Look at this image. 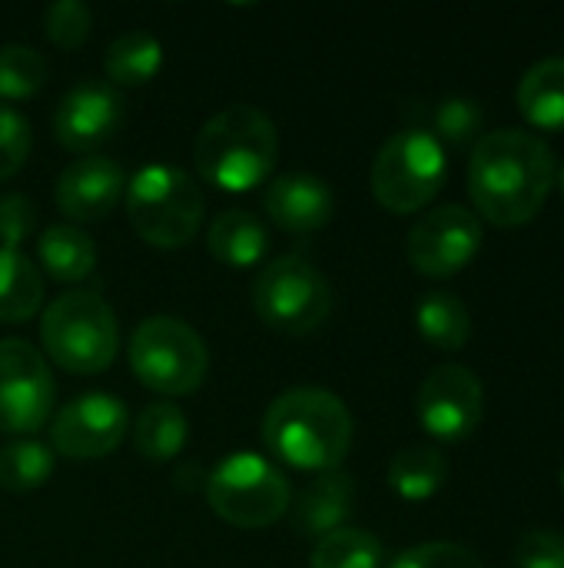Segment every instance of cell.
Here are the masks:
<instances>
[{
    "label": "cell",
    "instance_id": "6da1fadb",
    "mask_svg": "<svg viewBox=\"0 0 564 568\" xmlns=\"http://www.w3.org/2000/svg\"><path fill=\"white\" fill-rule=\"evenodd\" d=\"M555 173L558 163L545 136L525 126H499L472 143L469 196L489 223L522 226L545 206Z\"/></svg>",
    "mask_w": 564,
    "mask_h": 568
},
{
    "label": "cell",
    "instance_id": "7a4b0ae2",
    "mask_svg": "<svg viewBox=\"0 0 564 568\" xmlns=\"http://www.w3.org/2000/svg\"><path fill=\"white\" fill-rule=\"evenodd\" d=\"M263 443L296 469H339L352 446L349 406L322 386H293L279 393L263 416Z\"/></svg>",
    "mask_w": 564,
    "mask_h": 568
},
{
    "label": "cell",
    "instance_id": "3957f363",
    "mask_svg": "<svg viewBox=\"0 0 564 568\" xmlns=\"http://www.w3.org/2000/svg\"><path fill=\"white\" fill-rule=\"evenodd\" d=\"M276 123L249 103H233L213 113L193 140V163L199 176L229 193L259 186L276 166Z\"/></svg>",
    "mask_w": 564,
    "mask_h": 568
},
{
    "label": "cell",
    "instance_id": "277c9868",
    "mask_svg": "<svg viewBox=\"0 0 564 568\" xmlns=\"http://www.w3.org/2000/svg\"><path fill=\"white\" fill-rule=\"evenodd\" d=\"M40 343L47 356L66 373H103L120 346V329L110 303L93 290L60 293L40 320Z\"/></svg>",
    "mask_w": 564,
    "mask_h": 568
},
{
    "label": "cell",
    "instance_id": "5b68a950",
    "mask_svg": "<svg viewBox=\"0 0 564 568\" xmlns=\"http://www.w3.org/2000/svg\"><path fill=\"white\" fill-rule=\"evenodd\" d=\"M123 193L133 230L150 246L163 250L186 246L206 213V200L196 180L170 163H146L143 170H136Z\"/></svg>",
    "mask_w": 564,
    "mask_h": 568
},
{
    "label": "cell",
    "instance_id": "8992f818",
    "mask_svg": "<svg viewBox=\"0 0 564 568\" xmlns=\"http://www.w3.org/2000/svg\"><path fill=\"white\" fill-rule=\"evenodd\" d=\"M206 499L219 519L239 529H266L293 506L286 473L259 453H229L206 476Z\"/></svg>",
    "mask_w": 564,
    "mask_h": 568
},
{
    "label": "cell",
    "instance_id": "52a82bcc",
    "mask_svg": "<svg viewBox=\"0 0 564 568\" xmlns=\"http://www.w3.org/2000/svg\"><path fill=\"white\" fill-rule=\"evenodd\" d=\"M130 366L143 386L163 396H186L209 373L203 336L180 316H146L130 336Z\"/></svg>",
    "mask_w": 564,
    "mask_h": 568
},
{
    "label": "cell",
    "instance_id": "ba28073f",
    "mask_svg": "<svg viewBox=\"0 0 564 568\" xmlns=\"http://www.w3.org/2000/svg\"><path fill=\"white\" fill-rule=\"evenodd\" d=\"M445 180V146L425 126L392 133L372 160V193L392 213L422 210Z\"/></svg>",
    "mask_w": 564,
    "mask_h": 568
},
{
    "label": "cell",
    "instance_id": "9c48e42d",
    "mask_svg": "<svg viewBox=\"0 0 564 568\" xmlns=\"http://www.w3.org/2000/svg\"><path fill=\"white\" fill-rule=\"evenodd\" d=\"M253 306L263 323L283 333H312L329 320L332 290L316 263L299 253L269 260L253 280Z\"/></svg>",
    "mask_w": 564,
    "mask_h": 568
},
{
    "label": "cell",
    "instance_id": "30bf717a",
    "mask_svg": "<svg viewBox=\"0 0 564 568\" xmlns=\"http://www.w3.org/2000/svg\"><path fill=\"white\" fill-rule=\"evenodd\" d=\"M53 413V376L37 346L0 339V433L30 436Z\"/></svg>",
    "mask_w": 564,
    "mask_h": 568
},
{
    "label": "cell",
    "instance_id": "8fae6325",
    "mask_svg": "<svg viewBox=\"0 0 564 568\" xmlns=\"http://www.w3.org/2000/svg\"><path fill=\"white\" fill-rule=\"evenodd\" d=\"M482 216L462 203H442L416 220L406 240L409 263L425 276H455L482 250Z\"/></svg>",
    "mask_w": 564,
    "mask_h": 568
},
{
    "label": "cell",
    "instance_id": "7c38bea8",
    "mask_svg": "<svg viewBox=\"0 0 564 568\" xmlns=\"http://www.w3.org/2000/svg\"><path fill=\"white\" fill-rule=\"evenodd\" d=\"M485 413V389L482 379L462 363L435 366L419 393H416V416L429 436L442 443H459L472 436Z\"/></svg>",
    "mask_w": 564,
    "mask_h": 568
},
{
    "label": "cell",
    "instance_id": "4fadbf2b",
    "mask_svg": "<svg viewBox=\"0 0 564 568\" xmlns=\"http://www.w3.org/2000/svg\"><path fill=\"white\" fill-rule=\"evenodd\" d=\"M130 429V409L113 393H83L57 409L50 446L66 459L110 456Z\"/></svg>",
    "mask_w": 564,
    "mask_h": 568
},
{
    "label": "cell",
    "instance_id": "5bb4252c",
    "mask_svg": "<svg viewBox=\"0 0 564 568\" xmlns=\"http://www.w3.org/2000/svg\"><path fill=\"white\" fill-rule=\"evenodd\" d=\"M123 93L110 83V80H80L73 83L53 113V136L73 150V153H86L100 143H106L120 123H123Z\"/></svg>",
    "mask_w": 564,
    "mask_h": 568
},
{
    "label": "cell",
    "instance_id": "9a60e30c",
    "mask_svg": "<svg viewBox=\"0 0 564 568\" xmlns=\"http://www.w3.org/2000/svg\"><path fill=\"white\" fill-rule=\"evenodd\" d=\"M126 190V173L116 160L90 153L66 163L57 176V206L70 220H100L106 216Z\"/></svg>",
    "mask_w": 564,
    "mask_h": 568
},
{
    "label": "cell",
    "instance_id": "2e32d148",
    "mask_svg": "<svg viewBox=\"0 0 564 568\" xmlns=\"http://www.w3.org/2000/svg\"><path fill=\"white\" fill-rule=\"evenodd\" d=\"M263 206L276 226L289 233H312L332 220L336 196L322 176L306 173V170H289L269 180L263 193Z\"/></svg>",
    "mask_w": 564,
    "mask_h": 568
},
{
    "label": "cell",
    "instance_id": "e0dca14e",
    "mask_svg": "<svg viewBox=\"0 0 564 568\" xmlns=\"http://www.w3.org/2000/svg\"><path fill=\"white\" fill-rule=\"evenodd\" d=\"M356 503V483L342 469L319 473L299 496L293 509V529L306 539H322L346 526Z\"/></svg>",
    "mask_w": 564,
    "mask_h": 568
},
{
    "label": "cell",
    "instance_id": "ac0fdd59",
    "mask_svg": "<svg viewBox=\"0 0 564 568\" xmlns=\"http://www.w3.org/2000/svg\"><path fill=\"white\" fill-rule=\"evenodd\" d=\"M206 246L219 263L246 270V266L263 263V256L269 250V233H266V223L256 213H249L243 206H226L209 223Z\"/></svg>",
    "mask_w": 564,
    "mask_h": 568
},
{
    "label": "cell",
    "instance_id": "d6986e66",
    "mask_svg": "<svg viewBox=\"0 0 564 568\" xmlns=\"http://www.w3.org/2000/svg\"><path fill=\"white\" fill-rule=\"evenodd\" d=\"M522 116L539 130H564V57L535 60L515 90Z\"/></svg>",
    "mask_w": 564,
    "mask_h": 568
},
{
    "label": "cell",
    "instance_id": "ffe728a7",
    "mask_svg": "<svg viewBox=\"0 0 564 568\" xmlns=\"http://www.w3.org/2000/svg\"><path fill=\"white\" fill-rule=\"evenodd\" d=\"M163 67V40L153 30L130 27L116 33L103 53V70L113 87H140Z\"/></svg>",
    "mask_w": 564,
    "mask_h": 568
},
{
    "label": "cell",
    "instance_id": "44dd1931",
    "mask_svg": "<svg viewBox=\"0 0 564 568\" xmlns=\"http://www.w3.org/2000/svg\"><path fill=\"white\" fill-rule=\"evenodd\" d=\"M37 256L53 280L76 283L96 266V243L86 230L73 223H53L37 240Z\"/></svg>",
    "mask_w": 564,
    "mask_h": 568
},
{
    "label": "cell",
    "instance_id": "7402d4cb",
    "mask_svg": "<svg viewBox=\"0 0 564 568\" xmlns=\"http://www.w3.org/2000/svg\"><path fill=\"white\" fill-rule=\"evenodd\" d=\"M416 326L419 336L445 353H455L469 343L472 336V316L469 306L449 293V290H429L422 293V300L416 303Z\"/></svg>",
    "mask_w": 564,
    "mask_h": 568
},
{
    "label": "cell",
    "instance_id": "603a6c76",
    "mask_svg": "<svg viewBox=\"0 0 564 568\" xmlns=\"http://www.w3.org/2000/svg\"><path fill=\"white\" fill-rule=\"evenodd\" d=\"M449 479V459L442 449L416 443L406 446L392 456L389 463V486L396 496L409 499V503H422L432 499Z\"/></svg>",
    "mask_w": 564,
    "mask_h": 568
},
{
    "label": "cell",
    "instance_id": "cb8c5ba5",
    "mask_svg": "<svg viewBox=\"0 0 564 568\" xmlns=\"http://www.w3.org/2000/svg\"><path fill=\"white\" fill-rule=\"evenodd\" d=\"M186 439H189V423L176 403L156 399L140 409L136 426H133V446L140 456H146L153 463H166L183 453Z\"/></svg>",
    "mask_w": 564,
    "mask_h": 568
},
{
    "label": "cell",
    "instance_id": "d4e9b609",
    "mask_svg": "<svg viewBox=\"0 0 564 568\" xmlns=\"http://www.w3.org/2000/svg\"><path fill=\"white\" fill-rule=\"evenodd\" d=\"M43 303V276L20 250L0 246V323H27Z\"/></svg>",
    "mask_w": 564,
    "mask_h": 568
},
{
    "label": "cell",
    "instance_id": "484cf974",
    "mask_svg": "<svg viewBox=\"0 0 564 568\" xmlns=\"http://www.w3.org/2000/svg\"><path fill=\"white\" fill-rule=\"evenodd\" d=\"M382 559V542L359 526H342L312 546V568H379Z\"/></svg>",
    "mask_w": 564,
    "mask_h": 568
},
{
    "label": "cell",
    "instance_id": "4316f807",
    "mask_svg": "<svg viewBox=\"0 0 564 568\" xmlns=\"http://www.w3.org/2000/svg\"><path fill=\"white\" fill-rule=\"evenodd\" d=\"M53 473V453L40 439H13L0 449V489L30 493L40 489Z\"/></svg>",
    "mask_w": 564,
    "mask_h": 568
},
{
    "label": "cell",
    "instance_id": "83f0119b",
    "mask_svg": "<svg viewBox=\"0 0 564 568\" xmlns=\"http://www.w3.org/2000/svg\"><path fill=\"white\" fill-rule=\"evenodd\" d=\"M47 80V60L30 43H3L0 47V97L23 100L33 97Z\"/></svg>",
    "mask_w": 564,
    "mask_h": 568
},
{
    "label": "cell",
    "instance_id": "f1b7e54d",
    "mask_svg": "<svg viewBox=\"0 0 564 568\" xmlns=\"http://www.w3.org/2000/svg\"><path fill=\"white\" fill-rule=\"evenodd\" d=\"M485 126V110L479 100L472 97H445L442 103H435L432 110V130L439 140H449L455 146L475 143L482 136Z\"/></svg>",
    "mask_w": 564,
    "mask_h": 568
},
{
    "label": "cell",
    "instance_id": "f546056e",
    "mask_svg": "<svg viewBox=\"0 0 564 568\" xmlns=\"http://www.w3.org/2000/svg\"><path fill=\"white\" fill-rule=\"evenodd\" d=\"M90 23H93V10L83 0H53L43 10V30H47V37L57 47H66V50L86 40Z\"/></svg>",
    "mask_w": 564,
    "mask_h": 568
},
{
    "label": "cell",
    "instance_id": "4dcf8cb0",
    "mask_svg": "<svg viewBox=\"0 0 564 568\" xmlns=\"http://www.w3.org/2000/svg\"><path fill=\"white\" fill-rule=\"evenodd\" d=\"M30 146H33L30 120L17 106L0 103V180L13 176L27 163Z\"/></svg>",
    "mask_w": 564,
    "mask_h": 568
},
{
    "label": "cell",
    "instance_id": "1f68e13d",
    "mask_svg": "<svg viewBox=\"0 0 564 568\" xmlns=\"http://www.w3.org/2000/svg\"><path fill=\"white\" fill-rule=\"evenodd\" d=\"M389 568H485L482 559L459 542H419L396 556Z\"/></svg>",
    "mask_w": 564,
    "mask_h": 568
},
{
    "label": "cell",
    "instance_id": "d6a6232c",
    "mask_svg": "<svg viewBox=\"0 0 564 568\" xmlns=\"http://www.w3.org/2000/svg\"><path fill=\"white\" fill-rule=\"evenodd\" d=\"M515 568H564V536L558 529H529L515 546Z\"/></svg>",
    "mask_w": 564,
    "mask_h": 568
},
{
    "label": "cell",
    "instance_id": "836d02e7",
    "mask_svg": "<svg viewBox=\"0 0 564 568\" xmlns=\"http://www.w3.org/2000/svg\"><path fill=\"white\" fill-rule=\"evenodd\" d=\"M37 226V206L23 193H7L0 196V246L3 250H20V243L33 233Z\"/></svg>",
    "mask_w": 564,
    "mask_h": 568
},
{
    "label": "cell",
    "instance_id": "e575fe53",
    "mask_svg": "<svg viewBox=\"0 0 564 568\" xmlns=\"http://www.w3.org/2000/svg\"><path fill=\"white\" fill-rule=\"evenodd\" d=\"M555 176H558V183H562V193H564V160H562V166H558V173H555Z\"/></svg>",
    "mask_w": 564,
    "mask_h": 568
},
{
    "label": "cell",
    "instance_id": "d590c367",
    "mask_svg": "<svg viewBox=\"0 0 564 568\" xmlns=\"http://www.w3.org/2000/svg\"><path fill=\"white\" fill-rule=\"evenodd\" d=\"M562 493H564V466H562Z\"/></svg>",
    "mask_w": 564,
    "mask_h": 568
}]
</instances>
